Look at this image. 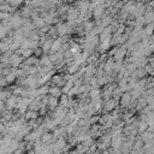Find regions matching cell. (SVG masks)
<instances>
[{"label": "cell", "instance_id": "cell-1", "mask_svg": "<svg viewBox=\"0 0 154 154\" xmlns=\"http://www.w3.org/2000/svg\"><path fill=\"white\" fill-rule=\"evenodd\" d=\"M90 1L89 0H77L73 6H76L79 11H81V14H85L89 12V8H90Z\"/></svg>", "mask_w": 154, "mask_h": 154}, {"label": "cell", "instance_id": "cell-2", "mask_svg": "<svg viewBox=\"0 0 154 154\" xmlns=\"http://www.w3.org/2000/svg\"><path fill=\"white\" fill-rule=\"evenodd\" d=\"M118 105V101L114 100L113 97L109 99V100H105L103 101V107H102V113H109L112 112Z\"/></svg>", "mask_w": 154, "mask_h": 154}, {"label": "cell", "instance_id": "cell-3", "mask_svg": "<svg viewBox=\"0 0 154 154\" xmlns=\"http://www.w3.org/2000/svg\"><path fill=\"white\" fill-rule=\"evenodd\" d=\"M23 61H24V58H23L22 55H19L18 53H16V52L8 58V63H10V65H11L12 67H18V66H20V65L23 64Z\"/></svg>", "mask_w": 154, "mask_h": 154}, {"label": "cell", "instance_id": "cell-4", "mask_svg": "<svg viewBox=\"0 0 154 154\" xmlns=\"http://www.w3.org/2000/svg\"><path fill=\"white\" fill-rule=\"evenodd\" d=\"M147 75H148V73H147V71L144 70V67H137L134 72H131V73H130L129 78H130V79L138 81V79H141V78H146V76H147Z\"/></svg>", "mask_w": 154, "mask_h": 154}, {"label": "cell", "instance_id": "cell-5", "mask_svg": "<svg viewBox=\"0 0 154 154\" xmlns=\"http://www.w3.org/2000/svg\"><path fill=\"white\" fill-rule=\"evenodd\" d=\"M131 101H132V96H131V93H130V91L123 93V95H122V97H120V100H119L120 107H122V108H125V109H126V108H128V107L130 106Z\"/></svg>", "mask_w": 154, "mask_h": 154}, {"label": "cell", "instance_id": "cell-6", "mask_svg": "<svg viewBox=\"0 0 154 154\" xmlns=\"http://www.w3.org/2000/svg\"><path fill=\"white\" fill-rule=\"evenodd\" d=\"M65 147H66V141H65L64 137H59V138L53 143V149H54V153H55V154L61 153Z\"/></svg>", "mask_w": 154, "mask_h": 154}, {"label": "cell", "instance_id": "cell-7", "mask_svg": "<svg viewBox=\"0 0 154 154\" xmlns=\"http://www.w3.org/2000/svg\"><path fill=\"white\" fill-rule=\"evenodd\" d=\"M106 10H107V6H106L105 4L97 5V6L95 7V10L93 11V17H94L95 19L102 18V17L105 16V13H106Z\"/></svg>", "mask_w": 154, "mask_h": 154}, {"label": "cell", "instance_id": "cell-8", "mask_svg": "<svg viewBox=\"0 0 154 154\" xmlns=\"http://www.w3.org/2000/svg\"><path fill=\"white\" fill-rule=\"evenodd\" d=\"M51 81H52V84L53 85H58V87H64L65 83L67 82L64 78V73H55V75H53V77H52Z\"/></svg>", "mask_w": 154, "mask_h": 154}, {"label": "cell", "instance_id": "cell-9", "mask_svg": "<svg viewBox=\"0 0 154 154\" xmlns=\"http://www.w3.org/2000/svg\"><path fill=\"white\" fill-rule=\"evenodd\" d=\"M126 53H128V48H126V45H122V46L119 47L118 52H117V53L113 55V59H114V61H123V59L125 58Z\"/></svg>", "mask_w": 154, "mask_h": 154}, {"label": "cell", "instance_id": "cell-10", "mask_svg": "<svg viewBox=\"0 0 154 154\" xmlns=\"http://www.w3.org/2000/svg\"><path fill=\"white\" fill-rule=\"evenodd\" d=\"M24 65H26V66H38V65H40V58L36 57V55H31L30 58L24 59L23 64H22L19 67H22V66H24Z\"/></svg>", "mask_w": 154, "mask_h": 154}, {"label": "cell", "instance_id": "cell-11", "mask_svg": "<svg viewBox=\"0 0 154 154\" xmlns=\"http://www.w3.org/2000/svg\"><path fill=\"white\" fill-rule=\"evenodd\" d=\"M114 59L113 58H109V59H107L106 60V63L103 64V65H101L102 67H103V70H105V72L106 73H112L113 72V66H114Z\"/></svg>", "mask_w": 154, "mask_h": 154}, {"label": "cell", "instance_id": "cell-12", "mask_svg": "<svg viewBox=\"0 0 154 154\" xmlns=\"http://www.w3.org/2000/svg\"><path fill=\"white\" fill-rule=\"evenodd\" d=\"M60 105V102H59V99L58 97H54V96H51L49 95V99H48V103H47V106H48V108H49V111L51 112H53L58 106Z\"/></svg>", "mask_w": 154, "mask_h": 154}, {"label": "cell", "instance_id": "cell-13", "mask_svg": "<svg viewBox=\"0 0 154 154\" xmlns=\"http://www.w3.org/2000/svg\"><path fill=\"white\" fill-rule=\"evenodd\" d=\"M49 95L59 99V97L63 95V89H61V87H58V85H53V84H52V87L49 88Z\"/></svg>", "mask_w": 154, "mask_h": 154}, {"label": "cell", "instance_id": "cell-14", "mask_svg": "<svg viewBox=\"0 0 154 154\" xmlns=\"http://www.w3.org/2000/svg\"><path fill=\"white\" fill-rule=\"evenodd\" d=\"M53 41H54V40L46 38L43 42H41V47H42V49H43V53H45V54H49V52H51V49H52Z\"/></svg>", "mask_w": 154, "mask_h": 154}, {"label": "cell", "instance_id": "cell-15", "mask_svg": "<svg viewBox=\"0 0 154 154\" xmlns=\"http://www.w3.org/2000/svg\"><path fill=\"white\" fill-rule=\"evenodd\" d=\"M147 12V6L143 4V2H137L136 4V18L137 17H141V16H144V13Z\"/></svg>", "mask_w": 154, "mask_h": 154}, {"label": "cell", "instance_id": "cell-16", "mask_svg": "<svg viewBox=\"0 0 154 154\" xmlns=\"http://www.w3.org/2000/svg\"><path fill=\"white\" fill-rule=\"evenodd\" d=\"M32 13H34V8L30 7V6H28V5H25L24 7L20 8V14H22L24 18H31Z\"/></svg>", "mask_w": 154, "mask_h": 154}, {"label": "cell", "instance_id": "cell-17", "mask_svg": "<svg viewBox=\"0 0 154 154\" xmlns=\"http://www.w3.org/2000/svg\"><path fill=\"white\" fill-rule=\"evenodd\" d=\"M81 25H82V28L84 29L85 32H90V31H93V29L95 28L96 22H93V20H84Z\"/></svg>", "mask_w": 154, "mask_h": 154}, {"label": "cell", "instance_id": "cell-18", "mask_svg": "<svg viewBox=\"0 0 154 154\" xmlns=\"http://www.w3.org/2000/svg\"><path fill=\"white\" fill-rule=\"evenodd\" d=\"M0 10H1V12H10V13H16V10H17V7H14V6H12L11 4H8V2H5V4H1L0 5Z\"/></svg>", "mask_w": 154, "mask_h": 154}, {"label": "cell", "instance_id": "cell-19", "mask_svg": "<svg viewBox=\"0 0 154 154\" xmlns=\"http://www.w3.org/2000/svg\"><path fill=\"white\" fill-rule=\"evenodd\" d=\"M89 105H90L96 112H99V111H101L102 107H103V101H102V99H99V100H91V101L89 102Z\"/></svg>", "mask_w": 154, "mask_h": 154}, {"label": "cell", "instance_id": "cell-20", "mask_svg": "<svg viewBox=\"0 0 154 154\" xmlns=\"http://www.w3.org/2000/svg\"><path fill=\"white\" fill-rule=\"evenodd\" d=\"M32 23H34V25H35L36 29H41V28H43V26L47 24L46 20H45V18H42L41 16L34 18V19H32Z\"/></svg>", "mask_w": 154, "mask_h": 154}, {"label": "cell", "instance_id": "cell-21", "mask_svg": "<svg viewBox=\"0 0 154 154\" xmlns=\"http://www.w3.org/2000/svg\"><path fill=\"white\" fill-rule=\"evenodd\" d=\"M63 51V43L60 42V40H54L53 41V45H52V49L49 53H57V52H60Z\"/></svg>", "mask_w": 154, "mask_h": 154}, {"label": "cell", "instance_id": "cell-22", "mask_svg": "<svg viewBox=\"0 0 154 154\" xmlns=\"http://www.w3.org/2000/svg\"><path fill=\"white\" fill-rule=\"evenodd\" d=\"M89 96L91 100H99L102 99V91L100 90V88H95L89 93Z\"/></svg>", "mask_w": 154, "mask_h": 154}, {"label": "cell", "instance_id": "cell-23", "mask_svg": "<svg viewBox=\"0 0 154 154\" xmlns=\"http://www.w3.org/2000/svg\"><path fill=\"white\" fill-rule=\"evenodd\" d=\"M24 117H25V119H26V120H32V119H37V118L40 117V113H38L37 111H31V109H28V111L25 112Z\"/></svg>", "mask_w": 154, "mask_h": 154}, {"label": "cell", "instance_id": "cell-24", "mask_svg": "<svg viewBox=\"0 0 154 154\" xmlns=\"http://www.w3.org/2000/svg\"><path fill=\"white\" fill-rule=\"evenodd\" d=\"M148 126H149V123H148L147 120H142V119H140V122H138V126H137L138 134H142V132L147 131V130H148Z\"/></svg>", "mask_w": 154, "mask_h": 154}, {"label": "cell", "instance_id": "cell-25", "mask_svg": "<svg viewBox=\"0 0 154 154\" xmlns=\"http://www.w3.org/2000/svg\"><path fill=\"white\" fill-rule=\"evenodd\" d=\"M11 95H12V89L11 88H8V89L2 88V90L0 93V99H1V101H6Z\"/></svg>", "mask_w": 154, "mask_h": 154}, {"label": "cell", "instance_id": "cell-26", "mask_svg": "<svg viewBox=\"0 0 154 154\" xmlns=\"http://www.w3.org/2000/svg\"><path fill=\"white\" fill-rule=\"evenodd\" d=\"M144 22H146V24L154 22V11L153 10H149L144 13Z\"/></svg>", "mask_w": 154, "mask_h": 154}, {"label": "cell", "instance_id": "cell-27", "mask_svg": "<svg viewBox=\"0 0 154 154\" xmlns=\"http://www.w3.org/2000/svg\"><path fill=\"white\" fill-rule=\"evenodd\" d=\"M140 138L146 143V142H148V141H150V140L154 138V134H152V132H149V131H144V132L141 134Z\"/></svg>", "mask_w": 154, "mask_h": 154}, {"label": "cell", "instance_id": "cell-28", "mask_svg": "<svg viewBox=\"0 0 154 154\" xmlns=\"http://www.w3.org/2000/svg\"><path fill=\"white\" fill-rule=\"evenodd\" d=\"M52 60L49 58V54H43L41 58H40V65L41 66H47L48 64H51Z\"/></svg>", "mask_w": 154, "mask_h": 154}, {"label": "cell", "instance_id": "cell-29", "mask_svg": "<svg viewBox=\"0 0 154 154\" xmlns=\"http://www.w3.org/2000/svg\"><path fill=\"white\" fill-rule=\"evenodd\" d=\"M52 138H53V135H52L49 131H45V132H43V135L41 136L42 142H45V143H49V144H51Z\"/></svg>", "mask_w": 154, "mask_h": 154}, {"label": "cell", "instance_id": "cell-30", "mask_svg": "<svg viewBox=\"0 0 154 154\" xmlns=\"http://www.w3.org/2000/svg\"><path fill=\"white\" fill-rule=\"evenodd\" d=\"M49 88L51 87H48V84H43V85H40L37 89H38L40 95H48L49 94Z\"/></svg>", "mask_w": 154, "mask_h": 154}, {"label": "cell", "instance_id": "cell-31", "mask_svg": "<svg viewBox=\"0 0 154 154\" xmlns=\"http://www.w3.org/2000/svg\"><path fill=\"white\" fill-rule=\"evenodd\" d=\"M12 17V13L10 12H0V19L1 22H8Z\"/></svg>", "mask_w": 154, "mask_h": 154}, {"label": "cell", "instance_id": "cell-32", "mask_svg": "<svg viewBox=\"0 0 154 154\" xmlns=\"http://www.w3.org/2000/svg\"><path fill=\"white\" fill-rule=\"evenodd\" d=\"M152 53H154V52H153V49H152L150 45L144 46V48H143V54H144L146 57H150V55H152Z\"/></svg>", "mask_w": 154, "mask_h": 154}, {"label": "cell", "instance_id": "cell-33", "mask_svg": "<svg viewBox=\"0 0 154 154\" xmlns=\"http://www.w3.org/2000/svg\"><path fill=\"white\" fill-rule=\"evenodd\" d=\"M13 69H14V67H13ZM6 79H7V83L10 84V83H13V82L17 79V76H16V73L12 71L10 75H7V76H6Z\"/></svg>", "mask_w": 154, "mask_h": 154}, {"label": "cell", "instance_id": "cell-34", "mask_svg": "<svg viewBox=\"0 0 154 154\" xmlns=\"http://www.w3.org/2000/svg\"><path fill=\"white\" fill-rule=\"evenodd\" d=\"M88 119H89L90 125H94V124H97V123L100 122V116H91V117L88 118Z\"/></svg>", "mask_w": 154, "mask_h": 154}, {"label": "cell", "instance_id": "cell-35", "mask_svg": "<svg viewBox=\"0 0 154 154\" xmlns=\"http://www.w3.org/2000/svg\"><path fill=\"white\" fill-rule=\"evenodd\" d=\"M103 29H105V26H102V25H95V28L93 29V32L95 35H100L103 31Z\"/></svg>", "mask_w": 154, "mask_h": 154}, {"label": "cell", "instance_id": "cell-36", "mask_svg": "<svg viewBox=\"0 0 154 154\" xmlns=\"http://www.w3.org/2000/svg\"><path fill=\"white\" fill-rule=\"evenodd\" d=\"M59 40H60V42H61L63 45H65V43H70V42H71L69 35H61V36L59 37Z\"/></svg>", "mask_w": 154, "mask_h": 154}, {"label": "cell", "instance_id": "cell-37", "mask_svg": "<svg viewBox=\"0 0 154 154\" xmlns=\"http://www.w3.org/2000/svg\"><path fill=\"white\" fill-rule=\"evenodd\" d=\"M119 47H120V46H112V48H111V49L108 51V55L113 58V55H114V54H116V53L118 52V49H119Z\"/></svg>", "mask_w": 154, "mask_h": 154}, {"label": "cell", "instance_id": "cell-38", "mask_svg": "<svg viewBox=\"0 0 154 154\" xmlns=\"http://www.w3.org/2000/svg\"><path fill=\"white\" fill-rule=\"evenodd\" d=\"M8 4H11V5L14 6V7H19V6L23 4V0H10Z\"/></svg>", "mask_w": 154, "mask_h": 154}, {"label": "cell", "instance_id": "cell-39", "mask_svg": "<svg viewBox=\"0 0 154 154\" xmlns=\"http://www.w3.org/2000/svg\"><path fill=\"white\" fill-rule=\"evenodd\" d=\"M147 131H149V132L154 134V124H149V126H148V130H147Z\"/></svg>", "mask_w": 154, "mask_h": 154}, {"label": "cell", "instance_id": "cell-40", "mask_svg": "<svg viewBox=\"0 0 154 154\" xmlns=\"http://www.w3.org/2000/svg\"><path fill=\"white\" fill-rule=\"evenodd\" d=\"M64 2H66V4H75L76 2V0H63Z\"/></svg>", "mask_w": 154, "mask_h": 154}, {"label": "cell", "instance_id": "cell-41", "mask_svg": "<svg viewBox=\"0 0 154 154\" xmlns=\"http://www.w3.org/2000/svg\"><path fill=\"white\" fill-rule=\"evenodd\" d=\"M153 11H154V8H153Z\"/></svg>", "mask_w": 154, "mask_h": 154}]
</instances>
